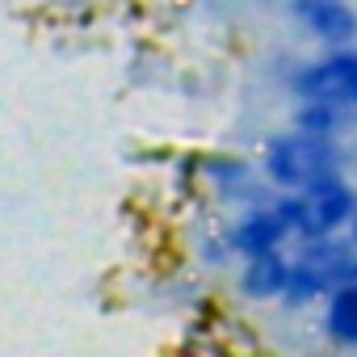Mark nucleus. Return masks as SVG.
<instances>
[{
  "label": "nucleus",
  "instance_id": "1",
  "mask_svg": "<svg viewBox=\"0 0 357 357\" xmlns=\"http://www.w3.org/2000/svg\"><path fill=\"white\" fill-rule=\"evenodd\" d=\"M257 164L273 194H303L332 181V176H344V147L340 139H324L290 126L261 143Z\"/></svg>",
  "mask_w": 357,
  "mask_h": 357
},
{
  "label": "nucleus",
  "instance_id": "2",
  "mask_svg": "<svg viewBox=\"0 0 357 357\" xmlns=\"http://www.w3.org/2000/svg\"><path fill=\"white\" fill-rule=\"evenodd\" d=\"M353 265H357V248L349 244L344 231H340V236H311V240H298L294 265H290V286H286L282 307L307 311V307L324 303L344 278H353Z\"/></svg>",
  "mask_w": 357,
  "mask_h": 357
},
{
  "label": "nucleus",
  "instance_id": "3",
  "mask_svg": "<svg viewBox=\"0 0 357 357\" xmlns=\"http://www.w3.org/2000/svg\"><path fill=\"white\" fill-rule=\"evenodd\" d=\"M290 223H294V240H311V236H340L353 215H357V185L344 176H332V181L303 190V194H278Z\"/></svg>",
  "mask_w": 357,
  "mask_h": 357
},
{
  "label": "nucleus",
  "instance_id": "4",
  "mask_svg": "<svg viewBox=\"0 0 357 357\" xmlns=\"http://www.w3.org/2000/svg\"><path fill=\"white\" fill-rule=\"evenodd\" d=\"M290 93L303 97H319V101H336L357 109V47H336L324 51L319 59H307L290 72Z\"/></svg>",
  "mask_w": 357,
  "mask_h": 357
},
{
  "label": "nucleus",
  "instance_id": "5",
  "mask_svg": "<svg viewBox=\"0 0 357 357\" xmlns=\"http://www.w3.org/2000/svg\"><path fill=\"white\" fill-rule=\"evenodd\" d=\"M227 236H231V248L236 257H257V252H269V248H286L294 240V223L282 206V198H265V202H252L240 211L236 223H227Z\"/></svg>",
  "mask_w": 357,
  "mask_h": 357
},
{
  "label": "nucleus",
  "instance_id": "6",
  "mask_svg": "<svg viewBox=\"0 0 357 357\" xmlns=\"http://www.w3.org/2000/svg\"><path fill=\"white\" fill-rule=\"evenodd\" d=\"M286 13L324 51L357 47V9L349 0H286Z\"/></svg>",
  "mask_w": 357,
  "mask_h": 357
},
{
  "label": "nucleus",
  "instance_id": "7",
  "mask_svg": "<svg viewBox=\"0 0 357 357\" xmlns=\"http://www.w3.org/2000/svg\"><path fill=\"white\" fill-rule=\"evenodd\" d=\"M290 265H294V252H286V248L244 257V265L236 273L240 298H248V303H282L286 286H290Z\"/></svg>",
  "mask_w": 357,
  "mask_h": 357
},
{
  "label": "nucleus",
  "instance_id": "8",
  "mask_svg": "<svg viewBox=\"0 0 357 357\" xmlns=\"http://www.w3.org/2000/svg\"><path fill=\"white\" fill-rule=\"evenodd\" d=\"M319 328L332 349H357V278H344L324 303Z\"/></svg>",
  "mask_w": 357,
  "mask_h": 357
},
{
  "label": "nucleus",
  "instance_id": "9",
  "mask_svg": "<svg viewBox=\"0 0 357 357\" xmlns=\"http://www.w3.org/2000/svg\"><path fill=\"white\" fill-rule=\"evenodd\" d=\"M290 126L307 130V135H324V139H340L349 126V105L336 101H319V97H303L290 114Z\"/></svg>",
  "mask_w": 357,
  "mask_h": 357
},
{
  "label": "nucleus",
  "instance_id": "10",
  "mask_svg": "<svg viewBox=\"0 0 357 357\" xmlns=\"http://www.w3.org/2000/svg\"><path fill=\"white\" fill-rule=\"evenodd\" d=\"M344 236H349V244H353V248H357V215H353V223H349V227H344Z\"/></svg>",
  "mask_w": 357,
  "mask_h": 357
}]
</instances>
